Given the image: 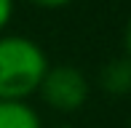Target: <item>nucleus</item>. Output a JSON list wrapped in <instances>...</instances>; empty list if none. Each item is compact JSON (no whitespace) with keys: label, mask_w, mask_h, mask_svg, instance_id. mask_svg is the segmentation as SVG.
Segmentation results:
<instances>
[{"label":"nucleus","mask_w":131,"mask_h":128,"mask_svg":"<svg viewBox=\"0 0 131 128\" xmlns=\"http://www.w3.org/2000/svg\"><path fill=\"white\" fill-rule=\"evenodd\" d=\"M46 51L27 35H0V99L27 101L48 72Z\"/></svg>","instance_id":"obj_1"},{"label":"nucleus","mask_w":131,"mask_h":128,"mask_svg":"<svg viewBox=\"0 0 131 128\" xmlns=\"http://www.w3.org/2000/svg\"><path fill=\"white\" fill-rule=\"evenodd\" d=\"M38 94L56 112H75L88 99V80L80 69L70 64H59V67H48Z\"/></svg>","instance_id":"obj_2"},{"label":"nucleus","mask_w":131,"mask_h":128,"mask_svg":"<svg viewBox=\"0 0 131 128\" xmlns=\"http://www.w3.org/2000/svg\"><path fill=\"white\" fill-rule=\"evenodd\" d=\"M0 128H43V123L29 101L0 99Z\"/></svg>","instance_id":"obj_3"},{"label":"nucleus","mask_w":131,"mask_h":128,"mask_svg":"<svg viewBox=\"0 0 131 128\" xmlns=\"http://www.w3.org/2000/svg\"><path fill=\"white\" fill-rule=\"evenodd\" d=\"M99 83L107 94H128L131 91V59H112L99 72Z\"/></svg>","instance_id":"obj_4"},{"label":"nucleus","mask_w":131,"mask_h":128,"mask_svg":"<svg viewBox=\"0 0 131 128\" xmlns=\"http://www.w3.org/2000/svg\"><path fill=\"white\" fill-rule=\"evenodd\" d=\"M11 19H14V0H0V35L8 30Z\"/></svg>","instance_id":"obj_5"},{"label":"nucleus","mask_w":131,"mask_h":128,"mask_svg":"<svg viewBox=\"0 0 131 128\" xmlns=\"http://www.w3.org/2000/svg\"><path fill=\"white\" fill-rule=\"evenodd\" d=\"M32 5H40V8H64V5H70L72 0H29Z\"/></svg>","instance_id":"obj_6"},{"label":"nucleus","mask_w":131,"mask_h":128,"mask_svg":"<svg viewBox=\"0 0 131 128\" xmlns=\"http://www.w3.org/2000/svg\"><path fill=\"white\" fill-rule=\"evenodd\" d=\"M126 59H131V19H128V27H126Z\"/></svg>","instance_id":"obj_7"},{"label":"nucleus","mask_w":131,"mask_h":128,"mask_svg":"<svg viewBox=\"0 0 131 128\" xmlns=\"http://www.w3.org/2000/svg\"><path fill=\"white\" fill-rule=\"evenodd\" d=\"M53 128H70V125H53Z\"/></svg>","instance_id":"obj_8"},{"label":"nucleus","mask_w":131,"mask_h":128,"mask_svg":"<svg viewBox=\"0 0 131 128\" xmlns=\"http://www.w3.org/2000/svg\"><path fill=\"white\" fill-rule=\"evenodd\" d=\"M128 128H131V123H128Z\"/></svg>","instance_id":"obj_9"}]
</instances>
